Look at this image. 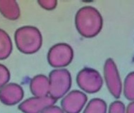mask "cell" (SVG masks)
Returning a JSON list of instances; mask_svg holds the SVG:
<instances>
[{"mask_svg": "<svg viewBox=\"0 0 134 113\" xmlns=\"http://www.w3.org/2000/svg\"><path fill=\"white\" fill-rule=\"evenodd\" d=\"M40 113H65L64 111L63 110L62 108H60L58 106H50L48 108L44 109Z\"/></svg>", "mask_w": 134, "mask_h": 113, "instance_id": "ac0fdd59", "label": "cell"}, {"mask_svg": "<svg viewBox=\"0 0 134 113\" xmlns=\"http://www.w3.org/2000/svg\"><path fill=\"white\" fill-rule=\"evenodd\" d=\"M15 40L19 51L27 54L39 50L43 42L41 32L32 26H24L18 29L15 34Z\"/></svg>", "mask_w": 134, "mask_h": 113, "instance_id": "7a4b0ae2", "label": "cell"}, {"mask_svg": "<svg viewBox=\"0 0 134 113\" xmlns=\"http://www.w3.org/2000/svg\"><path fill=\"white\" fill-rule=\"evenodd\" d=\"M56 101L50 96H34L22 102L19 109L23 113H40L46 108L54 105Z\"/></svg>", "mask_w": 134, "mask_h": 113, "instance_id": "ba28073f", "label": "cell"}, {"mask_svg": "<svg viewBox=\"0 0 134 113\" xmlns=\"http://www.w3.org/2000/svg\"><path fill=\"white\" fill-rule=\"evenodd\" d=\"M77 82L82 90L92 94L100 90L103 85V80L97 71L89 67H85L77 75Z\"/></svg>", "mask_w": 134, "mask_h": 113, "instance_id": "277c9868", "label": "cell"}, {"mask_svg": "<svg viewBox=\"0 0 134 113\" xmlns=\"http://www.w3.org/2000/svg\"><path fill=\"white\" fill-rule=\"evenodd\" d=\"M75 22L79 34L88 38L98 35L103 26V19L100 13L92 6L80 8L76 14Z\"/></svg>", "mask_w": 134, "mask_h": 113, "instance_id": "6da1fadb", "label": "cell"}, {"mask_svg": "<svg viewBox=\"0 0 134 113\" xmlns=\"http://www.w3.org/2000/svg\"><path fill=\"white\" fill-rule=\"evenodd\" d=\"M30 89L34 96H48L50 92L49 78L44 75H36L31 80Z\"/></svg>", "mask_w": 134, "mask_h": 113, "instance_id": "30bf717a", "label": "cell"}, {"mask_svg": "<svg viewBox=\"0 0 134 113\" xmlns=\"http://www.w3.org/2000/svg\"><path fill=\"white\" fill-rule=\"evenodd\" d=\"M49 96L56 100L65 96L72 84L71 76L66 69L60 68L51 72L49 76Z\"/></svg>", "mask_w": 134, "mask_h": 113, "instance_id": "3957f363", "label": "cell"}, {"mask_svg": "<svg viewBox=\"0 0 134 113\" xmlns=\"http://www.w3.org/2000/svg\"><path fill=\"white\" fill-rule=\"evenodd\" d=\"M10 79L9 71L4 66L0 65V89L8 84Z\"/></svg>", "mask_w": 134, "mask_h": 113, "instance_id": "2e32d148", "label": "cell"}, {"mask_svg": "<svg viewBox=\"0 0 134 113\" xmlns=\"http://www.w3.org/2000/svg\"><path fill=\"white\" fill-rule=\"evenodd\" d=\"M123 92L126 99L134 101V72L130 73L125 78Z\"/></svg>", "mask_w": 134, "mask_h": 113, "instance_id": "5bb4252c", "label": "cell"}, {"mask_svg": "<svg viewBox=\"0 0 134 113\" xmlns=\"http://www.w3.org/2000/svg\"><path fill=\"white\" fill-rule=\"evenodd\" d=\"M24 96L23 88L15 83H8L0 89V101L6 106H14L19 103Z\"/></svg>", "mask_w": 134, "mask_h": 113, "instance_id": "9c48e42d", "label": "cell"}, {"mask_svg": "<svg viewBox=\"0 0 134 113\" xmlns=\"http://www.w3.org/2000/svg\"><path fill=\"white\" fill-rule=\"evenodd\" d=\"M74 51L69 44L57 43L52 46L48 51L47 60L49 64L55 68L65 67L72 62Z\"/></svg>", "mask_w": 134, "mask_h": 113, "instance_id": "5b68a950", "label": "cell"}, {"mask_svg": "<svg viewBox=\"0 0 134 113\" xmlns=\"http://www.w3.org/2000/svg\"><path fill=\"white\" fill-rule=\"evenodd\" d=\"M83 113H107V104L102 99H92L86 105Z\"/></svg>", "mask_w": 134, "mask_h": 113, "instance_id": "4fadbf2b", "label": "cell"}, {"mask_svg": "<svg viewBox=\"0 0 134 113\" xmlns=\"http://www.w3.org/2000/svg\"><path fill=\"white\" fill-rule=\"evenodd\" d=\"M104 77L110 94L116 99H119L123 90L122 82L116 64L110 58L106 60L104 64Z\"/></svg>", "mask_w": 134, "mask_h": 113, "instance_id": "8992f818", "label": "cell"}, {"mask_svg": "<svg viewBox=\"0 0 134 113\" xmlns=\"http://www.w3.org/2000/svg\"><path fill=\"white\" fill-rule=\"evenodd\" d=\"M87 101V97L83 92L73 90L62 99L61 106L65 113H79Z\"/></svg>", "mask_w": 134, "mask_h": 113, "instance_id": "52a82bcc", "label": "cell"}, {"mask_svg": "<svg viewBox=\"0 0 134 113\" xmlns=\"http://www.w3.org/2000/svg\"><path fill=\"white\" fill-rule=\"evenodd\" d=\"M126 113H134V101H132L128 105L126 108Z\"/></svg>", "mask_w": 134, "mask_h": 113, "instance_id": "d6986e66", "label": "cell"}, {"mask_svg": "<svg viewBox=\"0 0 134 113\" xmlns=\"http://www.w3.org/2000/svg\"><path fill=\"white\" fill-rule=\"evenodd\" d=\"M38 2L42 7L47 10H53L57 5V1L55 0L39 1Z\"/></svg>", "mask_w": 134, "mask_h": 113, "instance_id": "e0dca14e", "label": "cell"}, {"mask_svg": "<svg viewBox=\"0 0 134 113\" xmlns=\"http://www.w3.org/2000/svg\"><path fill=\"white\" fill-rule=\"evenodd\" d=\"M107 113H126V108L122 101H114L110 104Z\"/></svg>", "mask_w": 134, "mask_h": 113, "instance_id": "9a60e30c", "label": "cell"}, {"mask_svg": "<svg viewBox=\"0 0 134 113\" xmlns=\"http://www.w3.org/2000/svg\"><path fill=\"white\" fill-rule=\"evenodd\" d=\"M0 11L4 17L10 20L18 19L20 15L19 6L14 1H0Z\"/></svg>", "mask_w": 134, "mask_h": 113, "instance_id": "8fae6325", "label": "cell"}, {"mask_svg": "<svg viewBox=\"0 0 134 113\" xmlns=\"http://www.w3.org/2000/svg\"><path fill=\"white\" fill-rule=\"evenodd\" d=\"M12 44L10 36L0 29V60L8 58L12 51Z\"/></svg>", "mask_w": 134, "mask_h": 113, "instance_id": "7c38bea8", "label": "cell"}]
</instances>
